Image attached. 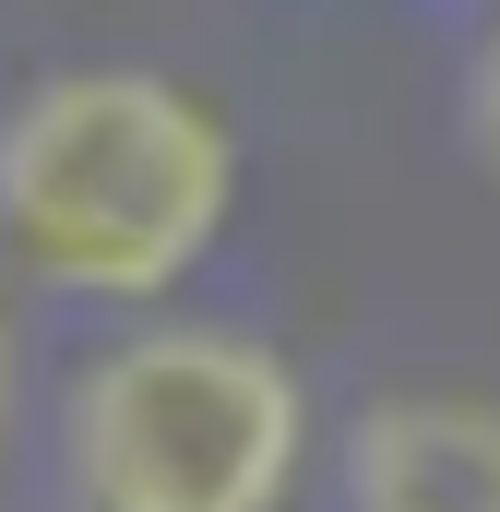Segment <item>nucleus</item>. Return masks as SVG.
<instances>
[{"instance_id": "1", "label": "nucleus", "mask_w": 500, "mask_h": 512, "mask_svg": "<svg viewBox=\"0 0 500 512\" xmlns=\"http://www.w3.org/2000/svg\"><path fill=\"white\" fill-rule=\"evenodd\" d=\"M239 215V131L203 84L84 60L0 108V251L60 298H167Z\"/></svg>"}, {"instance_id": "2", "label": "nucleus", "mask_w": 500, "mask_h": 512, "mask_svg": "<svg viewBox=\"0 0 500 512\" xmlns=\"http://www.w3.org/2000/svg\"><path fill=\"white\" fill-rule=\"evenodd\" d=\"M310 465V393L274 346L155 322L60 405V477L84 512H286Z\"/></svg>"}, {"instance_id": "3", "label": "nucleus", "mask_w": 500, "mask_h": 512, "mask_svg": "<svg viewBox=\"0 0 500 512\" xmlns=\"http://www.w3.org/2000/svg\"><path fill=\"white\" fill-rule=\"evenodd\" d=\"M346 512H500L489 393H381L346 429Z\"/></svg>"}, {"instance_id": "4", "label": "nucleus", "mask_w": 500, "mask_h": 512, "mask_svg": "<svg viewBox=\"0 0 500 512\" xmlns=\"http://www.w3.org/2000/svg\"><path fill=\"white\" fill-rule=\"evenodd\" d=\"M465 143H477V167L500 179V24L477 36V60H465Z\"/></svg>"}, {"instance_id": "5", "label": "nucleus", "mask_w": 500, "mask_h": 512, "mask_svg": "<svg viewBox=\"0 0 500 512\" xmlns=\"http://www.w3.org/2000/svg\"><path fill=\"white\" fill-rule=\"evenodd\" d=\"M0 429H12V322H0Z\"/></svg>"}]
</instances>
